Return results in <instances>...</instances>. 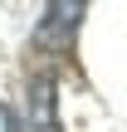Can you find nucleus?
<instances>
[{
	"label": "nucleus",
	"instance_id": "obj_1",
	"mask_svg": "<svg viewBox=\"0 0 127 132\" xmlns=\"http://www.w3.org/2000/svg\"><path fill=\"white\" fill-rule=\"evenodd\" d=\"M29 108L39 118V132H59L54 127V73H39L29 83Z\"/></svg>",
	"mask_w": 127,
	"mask_h": 132
}]
</instances>
